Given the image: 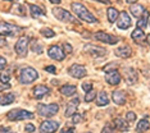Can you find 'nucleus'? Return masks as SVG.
Returning a JSON list of instances; mask_svg holds the SVG:
<instances>
[{"mask_svg":"<svg viewBox=\"0 0 150 133\" xmlns=\"http://www.w3.org/2000/svg\"><path fill=\"white\" fill-rule=\"evenodd\" d=\"M72 10L78 18L85 20V22H87V23L98 22L96 17H94L93 13L88 12V10L86 9V6H85L83 4H81V3H72Z\"/></svg>","mask_w":150,"mask_h":133,"instance_id":"obj_1","label":"nucleus"},{"mask_svg":"<svg viewBox=\"0 0 150 133\" xmlns=\"http://www.w3.org/2000/svg\"><path fill=\"white\" fill-rule=\"evenodd\" d=\"M39 78V74H37V70L33 69L31 67H26L22 68L21 72H19V82L23 84H30L32 83L33 81H36Z\"/></svg>","mask_w":150,"mask_h":133,"instance_id":"obj_2","label":"nucleus"},{"mask_svg":"<svg viewBox=\"0 0 150 133\" xmlns=\"http://www.w3.org/2000/svg\"><path fill=\"white\" fill-rule=\"evenodd\" d=\"M59 111V105L58 104H40L37 105V113L41 117L52 118Z\"/></svg>","mask_w":150,"mask_h":133,"instance_id":"obj_3","label":"nucleus"},{"mask_svg":"<svg viewBox=\"0 0 150 133\" xmlns=\"http://www.w3.org/2000/svg\"><path fill=\"white\" fill-rule=\"evenodd\" d=\"M9 120H25V119H32L33 113L23 110V109H13L6 114Z\"/></svg>","mask_w":150,"mask_h":133,"instance_id":"obj_4","label":"nucleus"},{"mask_svg":"<svg viewBox=\"0 0 150 133\" xmlns=\"http://www.w3.org/2000/svg\"><path fill=\"white\" fill-rule=\"evenodd\" d=\"M53 14L57 17L59 20L66 23H73V25H78V20L71 14L69 12L64 10L62 8H53Z\"/></svg>","mask_w":150,"mask_h":133,"instance_id":"obj_5","label":"nucleus"},{"mask_svg":"<svg viewBox=\"0 0 150 133\" xmlns=\"http://www.w3.org/2000/svg\"><path fill=\"white\" fill-rule=\"evenodd\" d=\"M21 28L6 22H0V36H17Z\"/></svg>","mask_w":150,"mask_h":133,"instance_id":"obj_6","label":"nucleus"},{"mask_svg":"<svg viewBox=\"0 0 150 133\" xmlns=\"http://www.w3.org/2000/svg\"><path fill=\"white\" fill-rule=\"evenodd\" d=\"M28 42H30V39L27 36H22L19 37V40L17 41L16 46H14V50L16 53L18 54L19 56H26L27 55V49H28Z\"/></svg>","mask_w":150,"mask_h":133,"instance_id":"obj_7","label":"nucleus"},{"mask_svg":"<svg viewBox=\"0 0 150 133\" xmlns=\"http://www.w3.org/2000/svg\"><path fill=\"white\" fill-rule=\"evenodd\" d=\"M47 55L54 60L62 61V60H64V58H66V53H64L63 47H60L58 45H53L47 49Z\"/></svg>","mask_w":150,"mask_h":133,"instance_id":"obj_8","label":"nucleus"},{"mask_svg":"<svg viewBox=\"0 0 150 133\" xmlns=\"http://www.w3.org/2000/svg\"><path fill=\"white\" fill-rule=\"evenodd\" d=\"M94 39H96L98 41H101V42L109 44V45H114V44L118 42V37H115L113 35H108L105 32H95Z\"/></svg>","mask_w":150,"mask_h":133,"instance_id":"obj_9","label":"nucleus"},{"mask_svg":"<svg viewBox=\"0 0 150 133\" xmlns=\"http://www.w3.org/2000/svg\"><path fill=\"white\" fill-rule=\"evenodd\" d=\"M68 73H69V76H72L73 78L80 80V78H83L85 76H86L87 72H86V69H85L83 65H80V64H73V65L69 67Z\"/></svg>","mask_w":150,"mask_h":133,"instance_id":"obj_10","label":"nucleus"},{"mask_svg":"<svg viewBox=\"0 0 150 133\" xmlns=\"http://www.w3.org/2000/svg\"><path fill=\"white\" fill-rule=\"evenodd\" d=\"M85 51L88 54V55H91L93 58H100L105 55V49L104 47H100V46H96V45H91V44H88V45L85 46Z\"/></svg>","mask_w":150,"mask_h":133,"instance_id":"obj_11","label":"nucleus"},{"mask_svg":"<svg viewBox=\"0 0 150 133\" xmlns=\"http://www.w3.org/2000/svg\"><path fill=\"white\" fill-rule=\"evenodd\" d=\"M59 128V123L55 120H45L40 125V131L42 133H55Z\"/></svg>","mask_w":150,"mask_h":133,"instance_id":"obj_12","label":"nucleus"},{"mask_svg":"<svg viewBox=\"0 0 150 133\" xmlns=\"http://www.w3.org/2000/svg\"><path fill=\"white\" fill-rule=\"evenodd\" d=\"M131 18H129L128 13L127 12H121L119 13V17H118V28L121 30H127L128 27H131Z\"/></svg>","mask_w":150,"mask_h":133,"instance_id":"obj_13","label":"nucleus"},{"mask_svg":"<svg viewBox=\"0 0 150 133\" xmlns=\"http://www.w3.org/2000/svg\"><path fill=\"white\" fill-rule=\"evenodd\" d=\"M105 81L109 84H112V86H117V84H119V82H121V74L118 73L117 69L109 70V73H107V76H105Z\"/></svg>","mask_w":150,"mask_h":133,"instance_id":"obj_14","label":"nucleus"},{"mask_svg":"<svg viewBox=\"0 0 150 133\" xmlns=\"http://www.w3.org/2000/svg\"><path fill=\"white\" fill-rule=\"evenodd\" d=\"M78 105H80V100H78V99H72V100L67 104V109H66L64 115H66L67 118L68 117H73V115L76 114V111H77Z\"/></svg>","mask_w":150,"mask_h":133,"instance_id":"obj_15","label":"nucleus"},{"mask_svg":"<svg viewBox=\"0 0 150 133\" xmlns=\"http://www.w3.org/2000/svg\"><path fill=\"white\" fill-rule=\"evenodd\" d=\"M112 99L117 105H125L126 101H127V96H126L125 91L122 90H117L112 94Z\"/></svg>","mask_w":150,"mask_h":133,"instance_id":"obj_16","label":"nucleus"},{"mask_svg":"<svg viewBox=\"0 0 150 133\" xmlns=\"http://www.w3.org/2000/svg\"><path fill=\"white\" fill-rule=\"evenodd\" d=\"M50 92V90L47 88L46 86H44V84H39V86H36L33 88V96H35L37 100H40V99H42L45 95H47Z\"/></svg>","mask_w":150,"mask_h":133,"instance_id":"obj_17","label":"nucleus"},{"mask_svg":"<svg viewBox=\"0 0 150 133\" xmlns=\"http://www.w3.org/2000/svg\"><path fill=\"white\" fill-rule=\"evenodd\" d=\"M125 74H126V81H127L128 84H134L137 81V73H136L134 68H126Z\"/></svg>","mask_w":150,"mask_h":133,"instance_id":"obj_18","label":"nucleus"},{"mask_svg":"<svg viewBox=\"0 0 150 133\" xmlns=\"http://www.w3.org/2000/svg\"><path fill=\"white\" fill-rule=\"evenodd\" d=\"M59 91L64 96H73L77 92V88H76V86H73V84H64V86L59 88Z\"/></svg>","mask_w":150,"mask_h":133,"instance_id":"obj_19","label":"nucleus"},{"mask_svg":"<svg viewBox=\"0 0 150 133\" xmlns=\"http://www.w3.org/2000/svg\"><path fill=\"white\" fill-rule=\"evenodd\" d=\"M131 37H132V40H134L136 44H142V42H144V41L146 40L144 31L140 30V28H136V30L134 31V32H132Z\"/></svg>","mask_w":150,"mask_h":133,"instance_id":"obj_20","label":"nucleus"},{"mask_svg":"<svg viewBox=\"0 0 150 133\" xmlns=\"http://www.w3.org/2000/svg\"><path fill=\"white\" fill-rule=\"evenodd\" d=\"M114 125H115V128L119 129L121 132H127V131H128V128H129L128 122H127V120H125V119H122V118L114 119Z\"/></svg>","mask_w":150,"mask_h":133,"instance_id":"obj_21","label":"nucleus"},{"mask_svg":"<svg viewBox=\"0 0 150 133\" xmlns=\"http://www.w3.org/2000/svg\"><path fill=\"white\" fill-rule=\"evenodd\" d=\"M16 100V96H14V94H4V95H1L0 96V105H9V104H12V102H14Z\"/></svg>","mask_w":150,"mask_h":133,"instance_id":"obj_22","label":"nucleus"},{"mask_svg":"<svg viewBox=\"0 0 150 133\" xmlns=\"http://www.w3.org/2000/svg\"><path fill=\"white\" fill-rule=\"evenodd\" d=\"M109 104V99H108V95L107 92L101 91L99 94V96H96V105L98 106H105V105Z\"/></svg>","mask_w":150,"mask_h":133,"instance_id":"obj_23","label":"nucleus"},{"mask_svg":"<svg viewBox=\"0 0 150 133\" xmlns=\"http://www.w3.org/2000/svg\"><path fill=\"white\" fill-rule=\"evenodd\" d=\"M149 17H150V13L148 12V10H145L144 14H142L139 18V20H137V27H139L140 30H142V28H145V27H146V25H148V20H149Z\"/></svg>","mask_w":150,"mask_h":133,"instance_id":"obj_24","label":"nucleus"},{"mask_svg":"<svg viewBox=\"0 0 150 133\" xmlns=\"http://www.w3.org/2000/svg\"><path fill=\"white\" fill-rule=\"evenodd\" d=\"M129 10H131V13H132V15L134 17H137V18H140L142 14H144V12H145V8L142 5H132L131 8H129Z\"/></svg>","mask_w":150,"mask_h":133,"instance_id":"obj_25","label":"nucleus"},{"mask_svg":"<svg viewBox=\"0 0 150 133\" xmlns=\"http://www.w3.org/2000/svg\"><path fill=\"white\" fill-rule=\"evenodd\" d=\"M115 55H118L119 58H128L131 55V47H128V46L119 47V49L115 50Z\"/></svg>","mask_w":150,"mask_h":133,"instance_id":"obj_26","label":"nucleus"},{"mask_svg":"<svg viewBox=\"0 0 150 133\" xmlns=\"http://www.w3.org/2000/svg\"><path fill=\"white\" fill-rule=\"evenodd\" d=\"M30 10H31V15L33 17V18H37V17H41V15H45V12L40 8V6L37 5H33L31 4L30 5Z\"/></svg>","mask_w":150,"mask_h":133,"instance_id":"obj_27","label":"nucleus"},{"mask_svg":"<svg viewBox=\"0 0 150 133\" xmlns=\"http://www.w3.org/2000/svg\"><path fill=\"white\" fill-rule=\"evenodd\" d=\"M150 128V123L148 119H141L137 123V127H136V131L137 132H146Z\"/></svg>","mask_w":150,"mask_h":133,"instance_id":"obj_28","label":"nucleus"},{"mask_svg":"<svg viewBox=\"0 0 150 133\" xmlns=\"http://www.w3.org/2000/svg\"><path fill=\"white\" fill-rule=\"evenodd\" d=\"M118 17H119V13H118L117 9L115 8H108V20H109V23L115 22V20L118 19Z\"/></svg>","mask_w":150,"mask_h":133,"instance_id":"obj_29","label":"nucleus"},{"mask_svg":"<svg viewBox=\"0 0 150 133\" xmlns=\"http://www.w3.org/2000/svg\"><path fill=\"white\" fill-rule=\"evenodd\" d=\"M40 33H41L44 37H46V39H52V37L55 36L54 31H53V30H50V28H47V27H44V28L40 30Z\"/></svg>","mask_w":150,"mask_h":133,"instance_id":"obj_30","label":"nucleus"},{"mask_svg":"<svg viewBox=\"0 0 150 133\" xmlns=\"http://www.w3.org/2000/svg\"><path fill=\"white\" fill-rule=\"evenodd\" d=\"M9 81H11V74H9V72H3V73L0 74V82H1V83H8Z\"/></svg>","mask_w":150,"mask_h":133,"instance_id":"obj_31","label":"nucleus"},{"mask_svg":"<svg viewBox=\"0 0 150 133\" xmlns=\"http://www.w3.org/2000/svg\"><path fill=\"white\" fill-rule=\"evenodd\" d=\"M94 99H96V92H95L94 90H91V91H88L87 94H86L85 101H86V102H91V101L94 100Z\"/></svg>","mask_w":150,"mask_h":133,"instance_id":"obj_32","label":"nucleus"},{"mask_svg":"<svg viewBox=\"0 0 150 133\" xmlns=\"http://www.w3.org/2000/svg\"><path fill=\"white\" fill-rule=\"evenodd\" d=\"M32 51H35V53H37V54H41L42 53V47H41V45H40L39 42H36L35 40L32 41Z\"/></svg>","mask_w":150,"mask_h":133,"instance_id":"obj_33","label":"nucleus"},{"mask_svg":"<svg viewBox=\"0 0 150 133\" xmlns=\"http://www.w3.org/2000/svg\"><path fill=\"white\" fill-rule=\"evenodd\" d=\"M126 118H127V122H135L136 120V114L134 111H128L126 114Z\"/></svg>","mask_w":150,"mask_h":133,"instance_id":"obj_34","label":"nucleus"},{"mask_svg":"<svg viewBox=\"0 0 150 133\" xmlns=\"http://www.w3.org/2000/svg\"><path fill=\"white\" fill-rule=\"evenodd\" d=\"M82 90L86 91V92L91 91L93 90V83H91V82H85V83L82 84Z\"/></svg>","mask_w":150,"mask_h":133,"instance_id":"obj_35","label":"nucleus"},{"mask_svg":"<svg viewBox=\"0 0 150 133\" xmlns=\"http://www.w3.org/2000/svg\"><path fill=\"white\" fill-rule=\"evenodd\" d=\"M25 129H26L27 133H33V132H35V125L31 124V123H28V124H26Z\"/></svg>","mask_w":150,"mask_h":133,"instance_id":"obj_36","label":"nucleus"},{"mask_svg":"<svg viewBox=\"0 0 150 133\" xmlns=\"http://www.w3.org/2000/svg\"><path fill=\"white\" fill-rule=\"evenodd\" d=\"M101 133H114V129L112 125H105V127L101 129Z\"/></svg>","mask_w":150,"mask_h":133,"instance_id":"obj_37","label":"nucleus"},{"mask_svg":"<svg viewBox=\"0 0 150 133\" xmlns=\"http://www.w3.org/2000/svg\"><path fill=\"white\" fill-rule=\"evenodd\" d=\"M45 70L49 72V73H53V74L57 73V69H55V67H54V65H47V67H45Z\"/></svg>","mask_w":150,"mask_h":133,"instance_id":"obj_38","label":"nucleus"},{"mask_svg":"<svg viewBox=\"0 0 150 133\" xmlns=\"http://www.w3.org/2000/svg\"><path fill=\"white\" fill-rule=\"evenodd\" d=\"M5 65H6V59L5 58H3V56H0V70L4 69Z\"/></svg>","mask_w":150,"mask_h":133,"instance_id":"obj_39","label":"nucleus"},{"mask_svg":"<svg viewBox=\"0 0 150 133\" xmlns=\"http://www.w3.org/2000/svg\"><path fill=\"white\" fill-rule=\"evenodd\" d=\"M81 118H82V117H81L80 114H77V113H76V114L73 115V119H72V122L74 123V124H77V123H80V122H81Z\"/></svg>","mask_w":150,"mask_h":133,"instance_id":"obj_40","label":"nucleus"},{"mask_svg":"<svg viewBox=\"0 0 150 133\" xmlns=\"http://www.w3.org/2000/svg\"><path fill=\"white\" fill-rule=\"evenodd\" d=\"M60 133H74V129L73 128H64V129H62L60 131Z\"/></svg>","mask_w":150,"mask_h":133,"instance_id":"obj_41","label":"nucleus"},{"mask_svg":"<svg viewBox=\"0 0 150 133\" xmlns=\"http://www.w3.org/2000/svg\"><path fill=\"white\" fill-rule=\"evenodd\" d=\"M64 47H66L64 53H72V46H71L69 44H64Z\"/></svg>","mask_w":150,"mask_h":133,"instance_id":"obj_42","label":"nucleus"},{"mask_svg":"<svg viewBox=\"0 0 150 133\" xmlns=\"http://www.w3.org/2000/svg\"><path fill=\"white\" fill-rule=\"evenodd\" d=\"M50 3H53V4H59L60 1H62V0H49Z\"/></svg>","mask_w":150,"mask_h":133,"instance_id":"obj_43","label":"nucleus"},{"mask_svg":"<svg viewBox=\"0 0 150 133\" xmlns=\"http://www.w3.org/2000/svg\"><path fill=\"white\" fill-rule=\"evenodd\" d=\"M94 1H100V3H104V4H109V0H94Z\"/></svg>","mask_w":150,"mask_h":133,"instance_id":"obj_44","label":"nucleus"},{"mask_svg":"<svg viewBox=\"0 0 150 133\" xmlns=\"http://www.w3.org/2000/svg\"><path fill=\"white\" fill-rule=\"evenodd\" d=\"M136 1H137V0H127V3H128V4H135Z\"/></svg>","mask_w":150,"mask_h":133,"instance_id":"obj_45","label":"nucleus"},{"mask_svg":"<svg viewBox=\"0 0 150 133\" xmlns=\"http://www.w3.org/2000/svg\"><path fill=\"white\" fill-rule=\"evenodd\" d=\"M146 41H148V45L150 46V33H149L148 36H146Z\"/></svg>","mask_w":150,"mask_h":133,"instance_id":"obj_46","label":"nucleus"},{"mask_svg":"<svg viewBox=\"0 0 150 133\" xmlns=\"http://www.w3.org/2000/svg\"><path fill=\"white\" fill-rule=\"evenodd\" d=\"M8 1H18V0H8Z\"/></svg>","mask_w":150,"mask_h":133,"instance_id":"obj_47","label":"nucleus"},{"mask_svg":"<svg viewBox=\"0 0 150 133\" xmlns=\"http://www.w3.org/2000/svg\"><path fill=\"white\" fill-rule=\"evenodd\" d=\"M9 133H16V132H9Z\"/></svg>","mask_w":150,"mask_h":133,"instance_id":"obj_48","label":"nucleus"},{"mask_svg":"<svg viewBox=\"0 0 150 133\" xmlns=\"http://www.w3.org/2000/svg\"><path fill=\"white\" fill-rule=\"evenodd\" d=\"M86 133H91V132H86Z\"/></svg>","mask_w":150,"mask_h":133,"instance_id":"obj_49","label":"nucleus"}]
</instances>
